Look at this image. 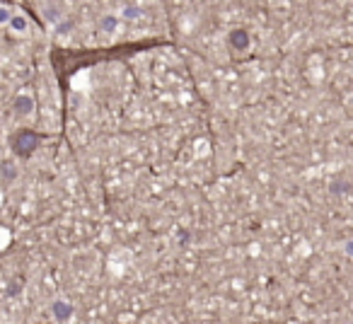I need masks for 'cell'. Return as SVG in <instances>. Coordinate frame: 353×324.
<instances>
[{
    "mask_svg": "<svg viewBox=\"0 0 353 324\" xmlns=\"http://www.w3.org/2000/svg\"><path fill=\"white\" fill-rule=\"evenodd\" d=\"M39 143H41V138H39L37 133L24 128V131H19V133L12 136V153H15L17 158H29L39 148Z\"/></svg>",
    "mask_w": 353,
    "mask_h": 324,
    "instance_id": "obj_1",
    "label": "cell"
},
{
    "mask_svg": "<svg viewBox=\"0 0 353 324\" xmlns=\"http://www.w3.org/2000/svg\"><path fill=\"white\" fill-rule=\"evenodd\" d=\"M230 46H232V49H237V51H244V49L249 46V34H247L244 29H235V32H230Z\"/></svg>",
    "mask_w": 353,
    "mask_h": 324,
    "instance_id": "obj_5",
    "label": "cell"
},
{
    "mask_svg": "<svg viewBox=\"0 0 353 324\" xmlns=\"http://www.w3.org/2000/svg\"><path fill=\"white\" fill-rule=\"evenodd\" d=\"M12 107H15V114H19V116H29V114L34 111V99H32L29 94H17L15 102H12Z\"/></svg>",
    "mask_w": 353,
    "mask_h": 324,
    "instance_id": "obj_4",
    "label": "cell"
},
{
    "mask_svg": "<svg viewBox=\"0 0 353 324\" xmlns=\"http://www.w3.org/2000/svg\"><path fill=\"white\" fill-rule=\"evenodd\" d=\"M99 29H102L104 34H114V32L119 29V19L114 17V15H104V17L99 19Z\"/></svg>",
    "mask_w": 353,
    "mask_h": 324,
    "instance_id": "obj_6",
    "label": "cell"
},
{
    "mask_svg": "<svg viewBox=\"0 0 353 324\" xmlns=\"http://www.w3.org/2000/svg\"><path fill=\"white\" fill-rule=\"evenodd\" d=\"M54 29H56V34H68V32L73 29V22H61V24H56Z\"/></svg>",
    "mask_w": 353,
    "mask_h": 324,
    "instance_id": "obj_11",
    "label": "cell"
},
{
    "mask_svg": "<svg viewBox=\"0 0 353 324\" xmlns=\"http://www.w3.org/2000/svg\"><path fill=\"white\" fill-rule=\"evenodd\" d=\"M41 15H44V19L49 22V24H61L63 22V7L61 5H56V2H46V5H41Z\"/></svg>",
    "mask_w": 353,
    "mask_h": 324,
    "instance_id": "obj_3",
    "label": "cell"
},
{
    "mask_svg": "<svg viewBox=\"0 0 353 324\" xmlns=\"http://www.w3.org/2000/svg\"><path fill=\"white\" fill-rule=\"evenodd\" d=\"M10 27H12L17 34H24V32H27V27H29V22H27L24 15H19L17 12V15H12V19H10Z\"/></svg>",
    "mask_w": 353,
    "mask_h": 324,
    "instance_id": "obj_7",
    "label": "cell"
},
{
    "mask_svg": "<svg viewBox=\"0 0 353 324\" xmlns=\"http://www.w3.org/2000/svg\"><path fill=\"white\" fill-rule=\"evenodd\" d=\"M0 172H2V177H5V179H15V177H17V169H15L10 162H2Z\"/></svg>",
    "mask_w": 353,
    "mask_h": 324,
    "instance_id": "obj_9",
    "label": "cell"
},
{
    "mask_svg": "<svg viewBox=\"0 0 353 324\" xmlns=\"http://www.w3.org/2000/svg\"><path fill=\"white\" fill-rule=\"evenodd\" d=\"M12 15H15V12H10L7 5H0V24H10Z\"/></svg>",
    "mask_w": 353,
    "mask_h": 324,
    "instance_id": "obj_10",
    "label": "cell"
},
{
    "mask_svg": "<svg viewBox=\"0 0 353 324\" xmlns=\"http://www.w3.org/2000/svg\"><path fill=\"white\" fill-rule=\"evenodd\" d=\"M143 15V10H141V5H124V17L126 19H136V17H141Z\"/></svg>",
    "mask_w": 353,
    "mask_h": 324,
    "instance_id": "obj_8",
    "label": "cell"
},
{
    "mask_svg": "<svg viewBox=\"0 0 353 324\" xmlns=\"http://www.w3.org/2000/svg\"><path fill=\"white\" fill-rule=\"evenodd\" d=\"M51 312H54V320H56L58 324H68L71 320H73L75 310L71 303H66V300H56L54 305H51Z\"/></svg>",
    "mask_w": 353,
    "mask_h": 324,
    "instance_id": "obj_2",
    "label": "cell"
}]
</instances>
